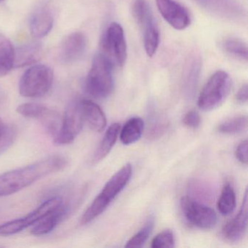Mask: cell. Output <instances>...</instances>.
<instances>
[{
  "label": "cell",
  "instance_id": "d6a6232c",
  "mask_svg": "<svg viewBox=\"0 0 248 248\" xmlns=\"http://www.w3.org/2000/svg\"><path fill=\"white\" fill-rule=\"evenodd\" d=\"M248 85L245 84L241 87L240 89L238 91L236 95V99L237 102L240 104H245L248 101Z\"/></svg>",
  "mask_w": 248,
  "mask_h": 248
},
{
  "label": "cell",
  "instance_id": "9c48e42d",
  "mask_svg": "<svg viewBox=\"0 0 248 248\" xmlns=\"http://www.w3.org/2000/svg\"><path fill=\"white\" fill-rule=\"evenodd\" d=\"M181 206L186 218L193 226L202 229H213L216 226L217 215L210 207L188 197L181 199Z\"/></svg>",
  "mask_w": 248,
  "mask_h": 248
},
{
  "label": "cell",
  "instance_id": "4fadbf2b",
  "mask_svg": "<svg viewBox=\"0 0 248 248\" xmlns=\"http://www.w3.org/2000/svg\"><path fill=\"white\" fill-rule=\"evenodd\" d=\"M87 47L85 36L82 32L68 35L61 46L60 58L64 63H70L82 58Z\"/></svg>",
  "mask_w": 248,
  "mask_h": 248
},
{
  "label": "cell",
  "instance_id": "d6986e66",
  "mask_svg": "<svg viewBox=\"0 0 248 248\" xmlns=\"http://www.w3.org/2000/svg\"><path fill=\"white\" fill-rule=\"evenodd\" d=\"M120 130V124L119 123H114L110 125L106 132L99 146L94 154V162H100L110 153L117 141Z\"/></svg>",
  "mask_w": 248,
  "mask_h": 248
},
{
  "label": "cell",
  "instance_id": "7c38bea8",
  "mask_svg": "<svg viewBox=\"0 0 248 248\" xmlns=\"http://www.w3.org/2000/svg\"><path fill=\"white\" fill-rule=\"evenodd\" d=\"M248 229V192L237 214L227 222L223 227V236L230 242H238L245 236Z\"/></svg>",
  "mask_w": 248,
  "mask_h": 248
},
{
  "label": "cell",
  "instance_id": "f546056e",
  "mask_svg": "<svg viewBox=\"0 0 248 248\" xmlns=\"http://www.w3.org/2000/svg\"><path fill=\"white\" fill-rule=\"evenodd\" d=\"M16 130L12 126H7L5 130L0 133V155L5 152L16 139Z\"/></svg>",
  "mask_w": 248,
  "mask_h": 248
},
{
  "label": "cell",
  "instance_id": "1f68e13d",
  "mask_svg": "<svg viewBox=\"0 0 248 248\" xmlns=\"http://www.w3.org/2000/svg\"><path fill=\"white\" fill-rule=\"evenodd\" d=\"M235 155L241 163L245 165H248V140H243L238 145Z\"/></svg>",
  "mask_w": 248,
  "mask_h": 248
},
{
  "label": "cell",
  "instance_id": "cb8c5ba5",
  "mask_svg": "<svg viewBox=\"0 0 248 248\" xmlns=\"http://www.w3.org/2000/svg\"><path fill=\"white\" fill-rule=\"evenodd\" d=\"M217 210L223 216H228L234 210L236 207V194L232 186L226 184L223 187L217 201Z\"/></svg>",
  "mask_w": 248,
  "mask_h": 248
},
{
  "label": "cell",
  "instance_id": "4316f807",
  "mask_svg": "<svg viewBox=\"0 0 248 248\" xmlns=\"http://www.w3.org/2000/svg\"><path fill=\"white\" fill-rule=\"evenodd\" d=\"M48 107L37 103L23 104L17 108V112L27 118L34 119L39 121L42 120L49 110Z\"/></svg>",
  "mask_w": 248,
  "mask_h": 248
},
{
  "label": "cell",
  "instance_id": "6da1fadb",
  "mask_svg": "<svg viewBox=\"0 0 248 248\" xmlns=\"http://www.w3.org/2000/svg\"><path fill=\"white\" fill-rule=\"evenodd\" d=\"M66 158L53 155L22 168L0 175V197L15 194L50 174L59 172L67 165Z\"/></svg>",
  "mask_w": 248,
  "mask_h": 248
},
{
  "label": "cell",
  "instance_id": "ba28073f",
  "mask_svg": "<svg viewBox=\"0 0 248 248\" xmlns=\"http://www.w3.org/2000/svg\"><path fill=\"white\" fill-rule=\"evenodd\" d=\"M84 121L80 101H72L66 107L60 131L53 141L59 145L72 143L82 130Z\"/></svg>",
  "mask_w": 248,
  "mask_h": 248
},
{
  "label": "cell",
  "instance_id": "7402d4cb",
  "mask_svg": "<svg viewBox=\"0 0 248 248\" xmlns=\"http://www.w3.org/2000/svg\"><path fill=\"white\" fill-rule=\"evenodd\" d=\"M221 47L225 53L232 57L243 62L248 61V46L242 40L235 37H229L222 42Z\"/></svg>",
  "mask_w": 248,
  "mask_h": 248
},
{
  "label": "cell",
  "instance_id": "3957f363",
  "mask_svg": "<svg viewBox=\"0 0 248 248\" xmlns=\"http://www.w3.org/2000/svg\"><path fill=\"white\" fill-rule=\"evenodd\" d=\"M113 65L103 53L94 57L85 79V90L93 98L102 99L110 95L114 88Z\"/></svg>",
  "mask_w": 248,
  "mask_h": 248
},
{
  "label": "cell",
  "instance_id": "ac0fdd59",
  "mask_svg": "<svg viewBox=\"0 0 248 248\" xmlns=\"http://www.w3.org/2000/svg\"><path fill=\"white\" fill-rule=\"evenodd\" d=\"M201 59L198 55H192L187 61L184 71V88L188 94L194 93L201 71Z\"/></svg>",
  "mask_w": 248,
  "mask_h": 248
},
{
  "label": "cell",
  "instance_id": "f1b7e54d",
  "mask_svg": "<svg viewBox=\"0 0 248 248\" xmlns=\"http://www.w3.org/2000/svg\"><path fill=\"white\" fill-rule=\"evenodd\" d=\"M175 236L170 230H165L158 233L152 241V248H174Z\"/></svg>",
  "mask_w": 248,
  "mask_h": 248
},
{
  "label": "cell",
  "instance_id": "83f0119b",
  "mask_svg": "<svg viewBox=\"0 0 248 248\" xmlns=\"http://www.w3.org/2000/svg\"><path fill=\"white\" fill-rule=\"evenodd\" d=\"M154 222L150 220L127 242L125 248H140L144 245L153 229Z\"/></svg>",
  "mask_w": 248,
  "mask_h": 248
},
{
  "label": "cell",
  "instance_id": "277c9868",
  "mask_svg": "<svg viewBox=\"0 0 248 248\" xmlns=\"http://www.w3.org/2000/svg\"><path fill=\"white\" fill-rule=\"evenodd\" d=\"M232 79L224 71L215 72L199 95L198 107L203 111H212L220 107L229 95Z\"/></svg>",
  "mask_w": 248,
  "mask_h": 248
},
{
  "label": "cell",
  "instance_id": "836d02e7",
  "mask_svg": "<svg viewBox=\"0 0 248 248\" xmlns=\"http://www.w3.org/2000/svg\"><path fill=\"white\" fill-rule=\"evenodd\" d=\"M7 125H5V124H4L3 123H2L1 120H0V133H2V132L4 131V130H5V128H6Z\"/></svg>",
  "mask_w": 248,
  "mask_h": 248
},
{
  "label": "cell",
  "instance_id": "d4e9b609",
  "mask_svg": "<svg viewBox=\"0 0 248 248\" xmlns=\"http://www.w3.org/2000/svg\"><path fill=\"white\" fill-rule=\"evenodd\" d=\"M248 127V117L246 115L232 117L219 124L217 131L226 135H235L242 133Z\"/></svg>",
  "mask_w": 248,
  "mask_h": 248
},
{
  "label": "cell",
  "instance_id": "ffe728a7",
  "mask_svg": "<svg viewBox=\"0 0 248 248\" xmlns=\"http://www.w3.org/2000/svg\"><path fill=\"white\" fill-rule=\"evenodd\" d=\"M15 48L11 42L0 33V76L8 75L14 67Z\"/></svg>",
  "mask_w": 248,
  "mask_h": 248
},
{
  "label": "cell",
  "instance_id": "2e32d148",
  "mask_svg": "<svg viewBox=\"0 0 248 248\" xmlns=\"http://www.w3.org/2000/svg\"><path fill=\"white\" fill-rule=\"evenodd\" d=\"M43 53V45L38 42L28 43L15 50V67H24L37 63Z\"/></svg>",
  "mask_w": 248,
  "mask_h": 248
},
{
  "label": "cell",
  "instance_id": "5b68a950",
  "mask_svg": "<svg viewBox=\"0 0 248 248\" xmlns=\"http://www.w3.org/2000/svg\"><path fill=\"white\" fill-rule=\"evenodd\" d=\"M54 74L51 68L46 65H35L27 69L19 83V92L26 98L44 96L51 89Z\"/></svg>",
  "mask_w": 248,
  "mask_h": 248
},
{
  "label": "cell",
  "instance_id": "9a60e30c",
  "mask_svg": "<svg viewBox=\"0 0 248 248\" xmlns=\"http://www.w3.org/2000/svg\"><path fill=\"white\" fill-rule=\"evenodd\" d=\"M84 120L94 131H103L107 126V117L98 104L91 100L80 101Z\"/></svg>",
  "mask_w": 248,
  "mask_h": 248
},
{
  "label": "cell",
  "instance_id": "44dd1931",
  "mask_svg": "<svg viewBox=\"0 0 248 248\" xmlns=\"http://www.w3.org/2000/svg\"><path fill=\"white\" fill-rule=\"evenodd\" d=\"M144 130V123L140 117H133L125 123L120 133V140L124 145H130L141 137Z\"/></svg>",
  "mask_w": 248,
  "mask_h": 248
},
{
  "label": "cell",
  "instance_id": "52a82bcc",
  "mask_svg": "<svg viewBox=\"0 0 248 248\" xmlns=\"http://www.w3.org/2000/svg\"><path fill=\"white\" fill-rule=\"evenodd\" d=\"M103 54L113 66H122L127 59V45L124 30L120 24L111 23L103 36Z\"/></svg>",
  "mask_w": 248,
  "mask_h": 248
},
{
  "label": "cell",
  "instance_id": "8992f818",
  "mask_svg": "<svg viewBox=\"0 0 248 248\" xmlns=\"http://www.w3.org/2000/svg\"><path fill=\"white\" fill-rule=\"evenodd\" d=\"M63 204L62 197H55L46 200L40 207L24 217L0 225V236L16 234L41 220L45 216Z\"/></svg>",
  "mask_w": 248,
  "mask_h": 248
},
{
  "label": "cell",
  "instance_id": "8fae6325",
  "mask_svg": "<svg viewBox=\"0 0 248 248\" xmlns=\"http://www.w3.org/2000/svg\"><path fill=\"white\" fill-rule=\"evenodd\" d=\"M156 2L161 16L175 30H185L191 24L187 10L175 0H156Z\"/></svg>",
  "mask_w": 248,
  "mask_h": 248
},
{
  "label": "cell",
  "instance_id": "30bf717a",
  "mask_svg": "<svg viewBox=\"0 0 248 248\" xmlns=\"http://www.w3.org/2000/svg\"><path fill=\"white\" fill-rule=\"evenodd\" d=\"M207 12L225 19L242 21L246 18V11L235 0H192Z\"/></svg>",
  "mask_w": 248,
  "mask_h": 248
},
{
  "label": "cell",
  "instance_id": "4dcf8cb0",
  "mask_svg": "<svg viewBox=\"0 0 248 248\" xmlns=\"http://www.w3.org/2000/svg\"><path fill=\"white\" fill-rule=\"evenodd\" d=\"M183 123L189 128L196 129L201 124V117L197 111H188L183 119Z\"/></svg>",
  "mask_w": 248,
  "mask_h": 248
},
{
  "label": "cell",
  "instance_id": "484cf974",
  "mask_svg": "<svg viewBox=\"0 0 248 248\" xmlns=\"http://www.w3.org/2000/svg\"><path fill=\"white\" fill-rule=\"evenodd\" d=\"M133 15L138 25L141 29L155 21L150 7L146 0H136L133 6Z\"/></svg>",
  "mask_w": 248,
  "mask_h": 248
},
{
  "label": "cell",
  "instance_id": "5bb4252c",
  "mask_svg": "<svg viewBox=\"0 0 248 248\" xmlns=\"http://www.w3.org/2000/svg\"><path fill=\"white\" fill-rule=\"evenodd\" d=\"M54 24L53 11L48 5H42L31 16L30 31L35 38H43L51 31Z\"/></svg>",
  "mask_w": 248,
  "mask_h": 248
},
{
  "label": "cell",
  "instance_id": "e0dca14e",
  "mask_svg": "<svg viewBox=\"0 0 248 248\" xmlns=\"http://www.w3.org/2000/svg\"><path fill=\"white\" fill-rule=\"evenodd\" d=\"M66 213L67 207L63 204L36 223V225L31 229V234L34 236H43L50 233L63 220Z\"/></svg>",
  "mask_w": 248,
  "mask_h": 248
},
{
  "label": "cell",
  "instance_id": "7a4b0ae2",
  "mask_svg": "<svg viewBox=\"0 0 248 248\" xmlns=\"http://www.w3.org/2000/svg\"><path fill=\"white\" fill-rule=\"evenodd\" d=\"M132 173V165L126 164L108 180L101 192L95 197L92 204L88 207L81 217V223L82 225L91 223L105 211L114 199L128 184Z\"/></svg>",
  "mask_w": 248,
  "mask_h": 248
},
{
  "label": "cell",
  "instance_id": "603a6c76",
  "mask_svg": "<svg viewBox=\"0 0 248 248\" xmlns=\"http://www.w3.org/2000/svg\"><path fill=\"white\" fill-rule=\"evenodd\" d=\"M143 41L146 53L152 57L156 53L159 44V31L155 21L148 24L143 29Z\"/></svg>",
  "mask_w": 248,
  "mask_h": 248
},
{
  "label": "cell",
  "instance_id": "e575fe53",
  "mask_svg": "<svg viewBox=\"0 0 248 248\" xmlns=\"http://www.w3.org/2000/svg\"><path fill=\"white\" fill-rule=\"evenodd\" d=\"M2 1H4V0H0V2H2Z\"/></svg>",
  "mask_w": 248,
  "mask_h": 248
}]
</instances>
